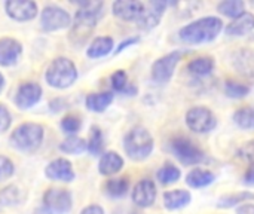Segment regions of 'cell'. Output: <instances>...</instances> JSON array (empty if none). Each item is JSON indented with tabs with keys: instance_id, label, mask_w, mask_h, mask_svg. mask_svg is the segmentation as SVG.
Returning <instances> with one entry per match:
<instances>
[{
	"instance_id": "cell-28",
	"label": "cell",
	"mask_w": 254,
	"mask_h": 214,
	"mask_svg": "<svg viewBox=\"0 0 254 214\" xmlns=\"http://www.w3.org/2000/svg\"><path fill=\"white\" fill-rule=\"evenodd\" d=\"M234 121L243 130H254V107L238 109L234 115Z\"/></svg>"
},
{
	"instance_id": "cell-39",
	"label": "cell",
	"mask_w": 254,
	"mask_h": 214,
	"mask_svg": "<svg viewBox=\"0 0 254 214\" xmlns=\"http://www.w3.org/2000/svg\"><path fill=\"white\" fill-rule=\"evenodd\" d=\"M80 214H104V212L100 206H89V207L83 209Z\"/></svg>"
},
{
	"instance_id": "cell-41",
	"label": "cell",
	"mask_w": 254,
	"mask_h": 214,
	"mask_svg": "<svg viewBox=\"0 0 254 214\" xmlns=\"http://www.w3.org/2000/svg\"><path fill=\"white\" fill-rule=\"evenodd\" d=\"M249 159H254V142H250L246 147H244V155Z\"/></svg>"
},
{
	"instance_id": "cell-35",
	"label": "cell",
	"mask_w": 254,
	"mask_h": 214,
	"mask_svg": "<svg viewBox=\"0 0 254 214\" xmlns=\"http://www.w3.org/2000/svg\"><path fill=\"white\" fill-rule=\"evenodd\" d=\"M82 127V122L77 116H65L63 121H61V128L68 133V134H74L80 130Z\"/></svg>"
},
{
	"instance_id": "cell-6",
	"label": "cell",
	"mask_w": 254,
	"mask_h": 214,
	"mask_svg": "<svg viewBox=\"0 0 254 214\" xmlns=\"http://www.w3.org/2000/svg\"><path fill=\"white\" fill-rule=\"evenodd\" d=\"M171 150L174 156L185 165H198L205 159L204 152L189 139L177 137L171 142Z\"/></svg>"
},
{
	"instance_id": "cell-37",
	"label": "cell",
	"mask_w": 254,
	"mask_h": 214,
	"mask_svg": "<svg viewBox=\"0 0 254 214\" xmlns=\"http://www.w3.org/2000/svg\"><path fill=\"white\" fill-rule=\"evenodd\" d=\"M10 127V115L4 106L0 104V133L6 131Z\"/></svg>"
},
{
	"instance_id": "cell-4",
	"label": "cell",
	"mask_w": 254,
	"mask_h": 214,
	"mask_svg": "<svg viewBox=\"0 0 254 214\" xmlns=\"http://www.w3.org/2000/svg\"><path fill=\"white\" fill-rule=\"evenodd\" d=\"M124 147L131 159L143 161L149 158L153 150V137L146 128L135 127L127 134L124 140Z\"/></svg>"
},
{
	"instance_id": "cell-22",
	"label": "cell",
	"mask_w": 254,
	"mask_h": 214,
	"mask_svg": "<svg viewBox=\"0 0 254 214\" xmlns=\"http://www.w3.org/2000/svg\"><path fill=\"white\" fill-rule=\"evenodd\" d=\"M112 49H113V39L109 36H101V37H97L95 40H92L86 54L91 58H100V57L107 55Z\"/></svg>"
},
{
	"instance_id": "cell-27",
	"label": "cell",
	"mask_w": 254,
	"mask_h": 214,
	"mask_svg": "<svg viewBox=\"0 0 254 214\" xmlns=\"http://www.w3.org/2000/svg\"><path fill=\"white\" fill-rule=\"evenodd\" d=\"M217 10L229 18H238L246 12V3L243 0H226L217 4Z\"/></svg>"
},
{
	"instance_id": "cell-44",
	"label": "cell",
	"mask_w": 254,
	"mask_h": 214,
	"mask_svg": "<svg viewBox=\"0 0 254 214\" xmlns=\"http://www.w3.org/2000/svg\"><path fill=\"white\" fill-rule=\"evenodd\" d=\"M34 214H51V213H49L46 209H39V210H37Z\"/></svg>"
},
{
	"instance_id": "cell-7",
	"label": "cell",
	"mask_w": 254,
	"mask_h": 214,
	"mask_svg": "<svg viewBox=\"0 0 254 214\" xmlns=\"http://www.w3.org/2000/svg\"><path fill=\"white\" fill-rule=\"evenodd\" d=\"M186 125L193 133L205 134L217 127V118L210 109L204 106H196L186 113Z\"/></svg>"
},
{
	"instance_id": "cell-42",
	"label": "cell",
	"mask_w": 254,
	"mask_h": 214,
	"mask_svg": "<svg viewBox=\"0 0 254 214\" xmlns=\"http://www.w3.org/2000/svg\"><path fill=\"white\" fill-rule=\"evenodd\" d=\"M138 42V39L135 37V39H128V40H125L122 45H119V48H118V51H116V54H119L121 51H124L127 46H129V45H134V43H137Z\"/></svg>"
},
{
	"instance_id": "cell-14",
	"label": "cell",
	"mask_w": 254,
	"mask_h": 214,
	"mask_svg": "<svg viewBox=\"0 0 254 214\" xmlns=\"http://www.w3.org/2000/svg\"><path fill=\"white\" fill-rule=\"evenodd\" d=\"M144 3L137 0H118L113 3V13L125 21H134L143 15Z\"/></svg>"
},
{
	"instance_id": "cell-26",
	"label": "cell",
	"mask_w": 254,
	"mask_h": 214,
	"mask_svg": "<svg viewBox=\"0 0 254 214\" xmlns=\"http://www.w3.org/2000/svg\"><path fill=\"white\" fill-rule=\"evenodd\" d=\"M110 82H112V86L119 91V92H124V94H128V95H134L137 92V88L128 82V76L124 70H118L112 74L110 77Z\"/></svg>"
},
{
	"instance_id": "cell-19",
	"label": "cell",
	"mask_w": 254,
	"mask_h": 214,
	"mask_svg": "<svg viewBox=\"0 0 254 214\" xmlns=\"http://www.w3.org/2000/svg\"><path fill=\"white\" fill-rule=\"evenodd\" d=\"M124 167V159L121 155H118L116 152H106L101 159H100V164H98V170L101 174L104 176H112V174H116L122 170Z\"/></svg>"
},
{
	"instance_id": "cell-29",
	"label": "cell",
	"mask_w": 254,
	"mask_h": 214,
	"mask_svg": "<svg viewBox=\"0 0 254 214\" xmlns=\"http://www.w3.org/2000/svg\"><path fill=\"white\" fill-rule=\"evenodd\" d=\"M60 149L65 153H74V155H79L82 152H85L88 149V144L83 139L80 137H76V136H71L68 139H65L61 144H60Z\"/></svg>"
},
{
	"instance_id": "cell-32",
	"label": "cell",
	"mask_w": 254,
	"mask_h": 214,
	"mask_svg": "<svg viewBox=\"0 0 254 214\" xmlns=\"http://www.w3.org/2000/svg\"><path fill=\"white\" fill-rule=\"evenodd\" d=\"M182 173L177 167L171 165V164H167L164 165L159 171H158V180L162 183V185H171V183H176L179 179H180Z\"/></svg>"
},
{
	"instance_id": "cell-9",
	"label": "cell",
	"mask_w": 254,
	"mask_h": 214,
	"mask_svg": "<svg viewBox=\"0 0 254 214\" xmlns=\"http://www.w3.org/2000/svg\"><path fill=\"white\" fill-rule=\"evenodd\" d=\"M45 209L52 214H67L71 210V195L65 189H48L43 195Z\"/></svg>"
},
{
	"instance_id": "cell-24",
	"label": "cell",
	"mask_w": 254,
	"mask_h": 214,
	"mask_svg": "<svg viewBox=\"0 0 254 214\" xmlns=\"http://www.w3.org/2000/svg\"><path fill=\"white\" fill-rule=\"evenodd\" d=\"M188 70L196 76H207L214 70V60L211 57H199L188 64Z\"/></svg>"
},
{
	"instance_id": "cell-5",
	"label": "cell",
	"mask_w": 254,
	"mask_h": 214,
	"mask_svg": "<svg viewBox=\"0 0 254 214\" xmlns=\"http://www.w3.org/2000/svg\"><path fill=\"white\" fill-rule=\"evenodd\" d=\"M43 134L45 131L42 125L27 122L13 130L10 136V143L22 152H33L42 144Z\"/></svg>"
},
{
	"instance_id": "cell-21",
	"label": "cell",
	"mask_w": 254,
	"mask_h": 214,
	"mask_svg": "<svg viewBox=\"0 0 254 214\" xmlns=\"http://www.w3.org/2000/svg\"><path fill=\"white\" fill-rule=\"evenodd\" d=\"M214 174L208 170H202V168H193L188 176H186V183L190 188L199 189V188H205L208 185H211L214 182Z\"/></svg>"
},
{
	"instance_id": "cell-20",
	"label": "cell",
	"mask_w": 254,
	"mask_h": 214,
	"mask_svg": "<svg viewBox=\"0 0 254 214\" xmlns=\"http://www.w3.org/2000/svg\"><path fill=\"white\" fill-rule=\"evenodd\" d=\"M190 200H192L190 194L183 189H174V191H168L164 194V206L168 210L183 209V207L189 206Z\"/></svg>"
},
{
	"instance_id": "cell-2",
	"label": "cell",
	"mask_w": 254,
	"mask_h": 214,
	"mask_svg": "<svg viewBox=\"0 0 254 214\" xmlns=\"http://www.w3.org/2000/svg\"><path fill=\"white\" fill-rule=\"evenodd\" d=\"M101 7H103L101 1H86L80 4V7L76 12L73 30H71V37L77 43H85L88 36L92 33L101 15Z\"/></svg>"
},
{
	"instance_id": "cell-15",
	"label": "cell",
	"mask_w": 254,
	"mask_h": 214,
	"mask_svg": "<svg viewBox=\"0 0 254 214\" xmlns=\"http://www.w3.org/2000/svg\"><path fill=\"white\" fill-rule=\"evenodd\" d=\"M45 174L51 180H60V182H71L74 179V171L70 164V161L64 158L54 159L45 170Z\"/></svg>"
},
{
	"instance_id": "cell-12",
	"label": "cell",
	"mask_w": 254,
	"mask_h": 214,
	"mask_svg": "<svg viewBox=\"0 0 254 214\" xmlns=\"http://www.w3.org/2000/svg\"><path fill=\"white\" fill-rule=\"evenodd\" d=\"M156 200V186L150 179L140 180L132 191V201L141 209L150 207Z\"/></svg>"
},
{
	"instance_id": "cell-31",
	"label": "cell",
	"mask_w": 254,
	"mask_h": 214,
	"mask_svg": "<svg viewBox=\"0 0 254 214\" xmlns=\"http://www.w3.org/2000/svg\"><path fill=\"white\" fill-rule=\"evenodd\" d=\"M250 200H254V194H252V192L232 194V195L223 197V198L219 201L217 207H220V209H231V207H234V206H238L240 203H247V201H250Z\"/></svg>"
},
{
	"instance_id": "cell-36",
	"label": "cell",
	"mask_w": 254,
	"mask_h": 214,
	"mask_svg": "<svg viewBox=\"0 0 254 214\" xmlns=\"http://www.w3.org/2000/svg\"><path fill=\"white\" fill-rule=\"evenodd\" d=\"M13 171H15V168H13L12 161L6 156L0 155V182L9 179L13 174Z\"/></svg>"
},
{
	"instance_id": "cell-30",
	"label": "cell",
	"mask_w": 254,
	"mask_h": 214,
	"mask_svg": "<svg viewBox=\"0 0 254 214\" xmlns=\"http://www.w3.org/2000/svg\"><path fill=\"white\" fill-rule=\"evenodd\" d=\"M106 189H107V194L112 195V197H115V198L124 197L128 192V189H129V180L127 177L110 179L106 183Z\"/></svg>"
},
{
	"instance_id": "cell-33",
	"label": "cell",
	"mask_w": 254,
	"mask_h": 214,
	"mask_svg": "<svg viewBox=\"0 0 254 214\" xmlns=\"http://www.w3.org/2000/svg\"><path fill=\"white\" fill-rule=\"evenodd\" d=\"M88 150L92 155H100L103 147H104V139H103V133L100 128L92 127L91 134H89V140H88Z\"/></svg>"
},
{
	"instance_id": "cell-43",
	"label": "cell",
	"mask_w": 254,
	"mask_h": 214,
	"mask_svg": "<svg viewBox=\"0 0 254 214\" xmlns=\"http://www.w3.org/2000/svg\"><path fill=\"white\" fill-rule=\"evenodd\" d=\"M3 86H4V77H3V74L0 73V92L3 91Z\"/></svg>"
},
{
	"instance_id": "cell-16",
	"label": "cell",
	"mask_w": 254,
	"mask_h": 214,
	"mask_svg": "<svg viewBox=\"0 0 254 214\" xmlns=\"http://www.w3.org/2000/svg\"><path fill=\"white\" fill-rule=\"evenodd\" d=\"M22 54V46L18 40L12 37L0 39V64L1 66H13L18 63Z\"/></svg>"
},
{
	"instance_id": "cell-25",
	"label": "cell",
	"mask_w": 254,
	"mask_h": 214,
	"mask_svg": "<svg viewBox=\"0 0 254 214\" xmlns=\"http://www.w3.org/2000/svg\"><path fill=\"white\" fill-rule=\"evenodd\" d=\"M235 67L243 74L254 76V52L252 51H240L235 55Z\"/></svg>"
},
{
	"instance_id": "cell-18",
	"label": "cell",
	"mask_w": 254,
	"mask_h": 214,
	"mask_svg": "<svg viewBox=\"0 0 254 214\" xmlns=\"http://www.w3.org/2000/svg\"><path fill=\"white\" fill-rule=\"evenodd\" d=\"M254 30V15L250 12H244L243 15H240L238 18H235L228 27H226V33L228 36H244L250 31Z\"/></svg>"
},
{
	"instance_id": "cell-40",
	"label": "cell",
	"mask_w": 254,
	"mask_h": 214,
	"mask_svg": "<svg viewBox=\"0 0 254 214\" xmlns=\"http://www.w3.org/2000/svg\"><path fill=\"white\" fill-rule=\"evenodd\" d=\"M237 214H254L253 204H243L241 207H238Z\"/></svg>"
},
{
	"instance_id": "cell-1",
	"label": "cell",
	"mask_w": 254,
	"mask_h": 214,
	"mask_svg": "<svg viewBox=\"0 0 254 214\" xmlns=\"http://www.w3.org/2000/svg\"><path fill=\"white\" fill-rule=\"evenodd\" d=\"M223 28V21L217 16H205L196 19L180 30V39L186 43H205L214 40Z\"/></svg>"
},
{
	"instance_id": "cell-3",
	"label": "cell",
	"mask_w": 254,
	"mask_h": 214,
	"mask_svg": "<svg viewBox=\"0 0 254 214\" xmlns=\"http://www.w3.org/2000/svg\"><path fill=\"white\" fill-rule=\"evenodd\" d=\"M45 77H46V82L52 88L64 89L74 83V80L77 79V70L73 61H70L68 58L60 57V58H55L49 64Z\"/></svg>"
},
{
	"instance_id": "cell-13",
	"label": "cell",
	"mask_w": 254,
	"mask_h": 214,
	"mask_svg": "<svg viewBox=\"0 0 254 214\" xmlns=\"http://www.w3.org/2000/svg\"><path fill=\"white\" fill-rule=\"evenodd\" d=\"M42 97V88L39 83L34 82H27L22 83L15 95V103L18 107L21 109H28L31 106H34Z\"/></svg>"
},
{
	"instance_id": "cell-10",
	"label": "cell",
	"mask_w": 254,
	"mask_h": 214,
	"mask_svg": "<svg viewBox=\"0 0 254 214\" xmlns=\"http://www.w3.org/2000/svg\"><path fill=\"white\" fill-rule=\"evenodd\" d=\"M70 21H71L70 15L63 7L49 4V6H45V9L42 10L40 24L45 31H55V30L65 28L70 25Z\"/></svg>"
},
{
	"instance_id": "cell-38",
	"label": "cell",
	"mask_w": 254,
	"mask_h": 214,
	"mask_svg": "<svg viewBox=\"0 0 254 214\" xmlns=\"http://www.w3.org/2000/svg\"><path fill=\"white\" fill-rule=\"evenodd\" d=\"M244 182H246L247 185L254 186V164H252V165L247 168V171H246V174H244Z\"/></svg>"
},
{
	"instance_id": "cell-11",
	"label": "cell",
	"mask_w": 254,
	"mask_h": 214,
	"mask_svg": "<svg viewBox=\"0 0 254 214\" xmlns=\"http://www.w3.org/2000/svg\"><path fill=\"white\" fill-rule=\"evenodd\" d=\"M4 7L7 15L16 21H30L37 13V4L31 0H9Z\"/></svg>"
},
{
	"instance_id": "cell-8",
	"label": "cell",
	"mask_w": 254,
	"mask_h": 214,
	"mask_svg": "<svg viewBox=\"0 0 254 214\" xmlns=\"http://www.w3.org/2000/svg\"><path fill=\"white\" fill-rule=\"evenodd\" d=\"M180 58H182V52L174 51L156 60L152 66V79L156 83H167L173 77Z\"/></svg>"
},
{
	"instance_id": "cell-34",
	"label": "cell",
	"mask_w": 254,
	"mask_h": 214,
	"mask_svg": "<svg viewBox=\"0 0 254 214\" xmlns=\"http://www.w3.org/2000/svg\"><path fill=\"white\" fill-rule=\"evenodd\" d=\"M225 92L231 98H244L250 92V86L240 83V82H235V80H228L225 85Z\"/></svg>"
},
{
	"instance_id": "cell-17",
	"label": "cell",
	"mask_w": 254,
	"mask_h": 214,
	"mask_svg": "<svg viewBox=\"0 0 254 214\" xmlns=\"http://www.w3.org/2000/svg\"><path fill=\"white\" fill-rule=\"evenodd\" d=\"M165 7H167L165 1H152L147 6L144 4V12L138 18V25L141 28H146V30L156 27L158 22L162 18V13H164Z\"/></svg>"
},
{
	"instance_id": "cell-23",
	"label": "cell",
	"mask_w": 254,
	"mask_h": 214,
	"mask_svg": "<svg viewBox=\"0 0 254 214\" xmlns=\"http://www.w3.org/2000/svg\"><path fill=\"white\" fill-rule=\"evenodd\" d=\"M113 101L112 92H100V94H89L86 97V107L92 112H104L110 103Z\"/></svg>"
}]
</instances>
